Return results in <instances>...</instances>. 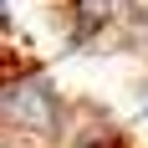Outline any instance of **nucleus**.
I'll return each mask as SVG.
<instances>
[{
  "label": "nucleus",
  "mask_w": 148,
  "mask_h": 148,
  "mask_svg": "<svg viewBox=\"0 0 148 148\" xmlns=\"http://www.w3.org/2000/svg\"><path fill=\"white\" fill-rule=\"evenodd\" d=\"M61 92L46 77H15L0 87V128L5 133H26V138H56L61 133Z\"/></svg>",
  "instance_id": "obj_1"
},
{
  "label": "nucleus",
  "mask_w": 148,
  "mask_h": 148,
  "mask_svg": "<svg viewBox=\"0 0 148 148\" xmlns=\"http://www.w3.org/2000/svg\"><path fill=\"white\" fill-rule=\"evenodd\" d=\"M138 10V0H66V15H72V36L77 41H97L107 31L128 21Z\"/></svg>",
  "instance_id": "obj_2"
},
{
  "label": "nucleus",
  "mask_w": 148,
  "mask_h": 148,
  "mask_svg": "<svg viewBox=\"0 0 148 148\" xmlns=\"http://www.w3.org/2000/svg\"><path fill=\"white\" fill-rule=\"evenodd\" d=\"M0 31H10V5L0 0Z\"/></svg>",
  "instance_id": "obj_3"
},
{
  "label": "nucleus",
  "mask_w": 148,
  "mask_h": 148,
  "mask_svg": "<svg viewBox=\"0 0 148 148\" xmlns=\"http://www.w3.org/2000/svg\"><path fill=\"white\" fill-rule=\"evenodd\" d=\"M143 112H148V87H143Z\"/></svg>",
  "instance_id": "obj_4"
}]
</instances>
